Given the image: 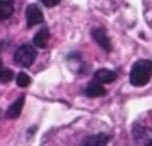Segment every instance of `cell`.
I'll return each instance as SVG.
<instances>
[{
    "label": "cell",
    "mask_w": 152,
    "mask_h": 146,
    "mask_svg": "<svg viewBox=\"0 0 152 146\" xmlns=\"http://www.w3.org/2000/svg\"><path fill=\"white\" fill-rule=\"evenodd\" d=\"M13 72L10 70V68H5L3 67L2 70H0V83H8V81H12V78H13Z\"/></svg>",
    "instance_id": "13"
},
{
    "label": "cell",
    "mask_w": 152,
    "mask_h": 146,
    "mask_svg": "<svg viewBox=\"0 0 152 146\" xmlns=\"http://www.w3.org/2000/svg\"><path fill=\"white\" fill-rule=\"evenodd\" d=\"M42 21H44V15H42L41 8H39L37 5H34V3L28 5V8H26V24H28V28L41 24Z\"/></svg>",
    "instance_id": "4"
},
{
    "label": "cell",
    "mask_w": 152,
    "mask_h": 146,
    "mask_svg": "<svg viewBox=\"0 0 152 146\" xmlns=\"http://www.w3.org/2000/svg\"><path fill=\"white\" fill-rule=\"evenodd\" d=\"M84 93H86V96H89V97H99V96H104V94H105V88L100 85V83L92 81L88 85Z\"/></svg>",
    "instance_id": "10"
},
{
    "label": "cell",
    "mask_w": 152,
    "mask_h": 146,
    "mask_svg": "<svg viewBox=\"0 0 152 146\" xmlns=\"http://www.w3.org/2000/svg\"><path fill=\"white\" fill-rule=\"evenodd\" d=\"M152 78V60H137L129 72V83L133 86H146Z\"/></svg>",
    "instance_id": "1"
},
{
    "label": "cell",
    "mask_w": 152,
    "mask_h": 146,
    "mask_svg": "<svg viewBox=\"0 0 152 146\" xmlns=\"http://www.w3.org/2000/svg\"><path fill=\"white\" fill-rule=\"evenodd\" d=\"M42 3H44L45 7H49V8H52V7H57L60 3V0H41Z\"/></svg>",
    "instance_id": "14"
},
{
    "label": "cell",
    "mask_w": 152,
    "mask_h": 146,
    "mask_svg": "<svg viewBox=\"0 0 152 146\" xmlns=\"http://www.w3.org/2000/svg\"><path fill=\"white\" fill-rule=\"evenodd\" d=\"M36 55H37V52H36V47L29 46V44H23V46H20V47L16 49L15 55H13V60H15L16 65L28 68V67H31V65L34 63Z\"/></svg>",
    "instance_id": "2"
},
{
    "label": "cell",
    "mask_w": 152,
    "mask_h": 146,
    "mask_svg": "<svg viewBox=\"0 0 152 146\" xmlns=\"http://www.w3.org/2000/svg\"><path fill=\"white\" fill-rule=\"evenodd\" d=\"M133 138L137 146H152V128L144 125L133 127Z\"/></svg>",
    "instance_id": "3"
},
{
    "label": "cell",
    "mask_w": 152,
    "mask_h": 146,
    "mask_svg": "<svg viewBox=\"0 0 152 146\" xmlns=\"http://www.w3.org/2000/svg\"><path fill=\"white\" fill-rule=\"evenodd\" d=\"M16 85L20 86V88H26V86H29V85H31V78H29V75H28V73H24V72L18 73V75H16Z\"/></svg>",
    "instance_id": "12"
},
{
    "label": "cell",
    "mask_w": 152,
    "mask_h": 146,
    "mask_svg": "<svg viewBox=\"0 0 152 146\" xmlns=\"http://www.w3.org/2000/svg\"><path fill=\"white\" fill-rule=\"evenodd\" d=\"M15 12V7L10 0H0V20H7Z\"/></svg>",
    "instance_id": "11"
},
{
    "label": "cell",
    "mask_w": 152,
    "mask_h": 146,
    "mask_svg": "<svg viewBox=\"0 0 152 146\" xmlns=\"http://www.w3.org/2000/svg\"><path fill=\"white\" fill-rule=\"evenodd\" d=\"M108 143V136L104 133H97V135H91V136L84 138L79 146H107Z\"/></svg>",
    "instance_id": "7"
},
{
    "label": "cell",
    "mask_w": 152,
    "mask_h": 146,
    "mask_svg": "<svg viewBox=\"0 0 152 146\" xmlns=\"http://www.w3.org/2000/svg\"><path fill=\"white\" fill-rule=\"evenodd\" d=\"M3 68V62H2V58H0V70Z\"/></svg>",
    "instance_id": "15"
},
{
    "label": "cell",
    "mask_w": 152,
    "mask_h": 146,
    "mask_svg": "<svg viewBox=\"0 0 152 146\" xmlns=\"http://www.w3.org/2000/svg\"><path fill=\"white\" fill-rule=\"evenodd\" d=\"M92 39H94L97 44H99V46L102 47L104 50H105V52H110V50H112V42H110V39H108L105 29L96 28V29L92 31Z\"/></svg>",
    "instance_id": "5"
},
{
    "label": "cell",
    "mask_w": 152,
    "mask_h": 146,
    "mask_svg": "<svg viewBox=\"0 0 152 146\" xmlns=\"http://www.w3.org/2000/svg\"><path fill=\"white\" fill-rule=\"evenodd\" d=\"M115 80H117V73L108 68H100L94 73V81L100 83V85H108V83H113Z\"/></svg>",
    "instance_id": "6"
},
{
    "label": "cell",
    "mask_w": 152,
    "mask_h": 146,
    "mask_svg": "<svg viewBox=\"0 0 152 146\" xmlns=\"http://www.w3.org/2000/svg\"><path fill=\"white\" fill-rule=\"evenodd\" d=\"M23 105H24V97L20 96L16 101H13L12 104H10L8 111H7V117H8V119H18V117L21 115Z\"/></svg>",
    "instance_id": "8"
},
{
    "label": "cell",
    "mask_w": 152,
    "mask_h": 146,
    "mask_svg": "<svg viewBox=\"0 0 152 146\" xmlns=\"http://www.w3.org/2000/svg\"><path fill=\"white\" fill-rule=\"evenodd\" d=\"M0 115H2V111H0Z\"/></svg>",
    "instance_id": "16"
},
{
    "label": "cell",
    "mask_w": 152,
    "mask_h": 146,
    "mask_svg": "<svg viewBox=\"0 0 152 146\" xmlns=\"http://www.w3.org/2000/svg\"><path fill=\"white\" fill-rule=\"evenodd\" d=\"M49 38H50L49 29H47V28H42V29H39V31L36 32L32 42H34V46L39 47V49H45V47H47V42H49Z\"/></svg>",
    "instance_id": "9"
}]
</instances>
